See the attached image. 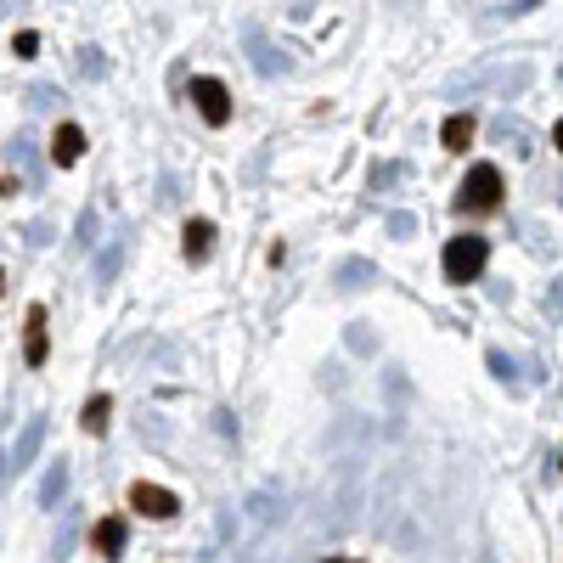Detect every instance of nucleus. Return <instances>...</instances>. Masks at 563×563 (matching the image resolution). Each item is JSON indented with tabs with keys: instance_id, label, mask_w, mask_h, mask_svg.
Instances as JSON below:
<instances>
[{
	"instance_id": "nucleus-1",
	"label": "nucleus",
	"mask_w": 563,
	"mask_h": 563,
	"mask_svg": "<svg viewBox=\"0 0 563 563\" xmlns=\"http://www.w3.org/2000/svg\"><path fill=\"white\" fill-rule=\"evenodd\" d=\"M502 192H507L502 170H495V163H474L468 181H462V192H456V209L462 215H495V209H502Z\"/></svg>"
},
{
	"instance_id": "nucleus-2",
	"label": "nucleus",
	"mask_w": 563,
	"mask_h": 563,
	"mask_svg": "<svg viewBox=\"0 0 563 563\" xmlns=\"http://www.w3.org/2000/svg\"><path fill=\"white\" fill-rule=\"evenodd\" d=\"M440 265H445V282H479V277H485V265H490V243H485V237H474V231H462V237H451V243H445Z\"/></svg>"
},
{
	"instance_id": "nucleus-3",
	"label": "nucleus",
	"mask_w": 563,
	"mask_h": 563,
	"mask_svg": "<svg viewBox=\"0 0 563 563\" xmlns=\"http://www.w3.org/2000/svg\"><path fill=\"white\" fill-rule=\"evenodd\" d=\"M192 108H197V119H204V124L225 130V124H231V90H225V79L197 74V79H192Z\"/></svg>"
},
{
	"instance_id": "nucleus-4",
	"label": "nucleus",
	"mask_w": 563,
	"mask_h": 563,
	"mask_svg": "<svg viewBox=\"0 0 563 563\" xmlns=\"http://www.w3.org/2000/svg\"><path fill=\"white\" fill-rule=\"evenodd\" d=\"M46 355H51V316H46V305H28L23 310V360L46 367Z\"/></svg>"
},
{
	"instance_id": "nucleus-5",
	"label": "nucleus",
	"mask_w": 563,
	"mask_h": 563,
	"mask_svg": "<svg viewBox=\"0 0 563 563\" xmlns=\"http://www.w3.org/2000/svg\"><path fill=\"white\" fill-rule=\"evenodd\" d=\"M130 507H136L142 518H175V513H181L175 490H163V485H147V479H136V485H130Z\"/></svg>"
},
{
	"instance_id": "nucleus-6",
	"label": "nucleus",
	"mask_w": 563,
	"mask_h": 563,
	"mask_svg": "<svg viewBox=\"0 0 563 563\" xmlns=\"http://www.w3.org/2000/svg\"><path fill=\"white\" fill-rule=\"evenodd\" d=\"M79 158H85V130L79 124H57L51 130V163L57 170H74Z\"/></svg>"
},
{
	"instance_id": "nucleus-7",
	"label": "nucleus",
	"mask_w": 563,
	"mask_h": 563,
	"mask_svg": "<svg viewBox=\"0 0 563 563\" xmlns=\"http://www.w3.org/2000/svg\"><path fill=\"white\" fill-rule=\"evenodd\" d=\"M124 536H130L124 518H96V524H90V552L119 558V552H124Z\"/></svg>"
},
{
	"instance_id": "nucleus-8",
	"label": "nucleus",
	"mask_w": 563,
	"mask_h": 563,
	"mask_svg": "<svg viewBox=\"0 0 563 563\" xmlns=\"http://www.w3.org/2000/svg\"><path fill=\"white\" fill-rule=\"evenodd\" d=\"M181 248H186V259L192 265H204L209 259V248H215V220H186V231H181Z\"/></svg>"
},
{
	"instance_id": "nucleus-9",
	"label": "nucleus",
	"mask_w": 563,
	"mask_h": 563,
	"mask_svg": "<svg viewBox=\"0 0 563 563\" xmlns=\"http://www.w3.org/2000/svg\"><path fill=\"white\" fill-rule=\"evenodd\" d=\"M474 113H451L445 124H440V142H445V152H462V147H474Z\"/></svg>"
},
{
	"instance_id": "nucleus-10",
	"label": "nucleus",
	"mask_w": 563,
	"mask_h": 563,
	"mask_svg": "<svg viewBox=\"0 0 563 563\" xmlns=\"http://www.w3.org/2000/svg\"><path fill=\"white\" fill-rule=\"evenodd\" d=\"M108 423H113V401H108V394H90L85 412H79V428H85V435H108Z\"/></svg>"
},
{
	"instance_id": "nucleus-11",
	"label": "nucleus",
	"mask_w": 563,
	"mask_h": 563,
	"mask_svg": "<svg viewBox=\"0 0 563 563\" xmlns=\"http://www.w3.org/2000/svg\"><path fill=\"white\" fill-rule=\"evenodd\" d=\"M40 51V35H35V28H23V35H17V57H35Z\"/></svg>"
},
{
	"instance_id": "nucleus-12",
	"label": "nucleus",
	"mask_w": 563,
	"mask_h": 563,
	"mask_svg": "<svg viewBox=\"0 0 563 563\" xmlns=\"http://www.w3.org/2000/svg\"><path fill=\"white\" fill-rule=\"evenodd\" d=\"M552 147H558V152H563V119H558V124H552Z\"/></svg>"
},
{
	"instance_id": "nucleus-13",
	"label": "nucleus",
	"mask_w": 563,
	"mask_h": 563,
	"mask_svg": "<svg viewBox=\"0 0 563 563\" xmlns=\"http://www.w3.org/2000/svg\"><path fill=\"white\" fill-rule=\"evenodd\" d=\"M327 563H360V558H327Z\"/></svg>"
},
{
	"instance_id": "nucleus-14",
	"label": "nucleus",
	"mask_w": 563,
	"mask_h": 563,
	"mask_svg": "<svg viewBox=\"0 0 563 563\" xmlns=\"http://www.w3.org/2000/svg\"><path fill=\"white\" fill-rule=\"evenodd\" d=\"M558 462H563V456H558Z\"/></svg>"
}]
</instances>
